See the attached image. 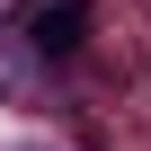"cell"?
<instances>
[{
    "label": "cell",
    "mask_w": 151,
    "mask_h": 151,
    "mask_svg": "<svg viewBox=\"0 0 151 151\" xmlns=\"http://www.w3.org/2000/svg\"><path fill=\"white\" fill-rule=\"evenodd\" d=\"M36 45H45V53H71V45H80V9H53V18H36Z\"/></svg>",
    "instance_id": "cell-1"
}]
</instances>
